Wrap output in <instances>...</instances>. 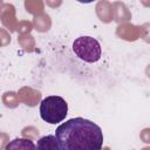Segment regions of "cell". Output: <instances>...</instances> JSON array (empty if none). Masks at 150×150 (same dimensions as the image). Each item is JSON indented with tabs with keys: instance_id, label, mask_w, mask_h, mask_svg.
<instances>
[{
	"instance_id": "obj_1",
	"label": "cell",
	"mask_w": 150,
	"mask_h": 150,
	"mask_svg": "<svg viewBox=\"0 0 150 150\" xmlns=\"http://www.w3.org/2000/svg\"><path fill=\"white\" fill-rule=\"evenodd\" d=\"M55 136L61 150H100L103 144L102 129L83 117H75L63 122L56 128Z\"/></svg>"
},
{
	"instance_id": "obj_4",
	"label": "cell",
	"mask_w": 150,
	"mask_h": 150,
	"mask_svg": "<svg viewBox=\"0 0 150 150\" xmlns=\"http://www.w3.org/2000/svg\"><path fill=\"white\" fill-rule=\"evenodd\" d=\"M36 148L41 149V150H56V149H60L59 148V143H57V138L54 135H47V136L41 137L36 143Z\"/></svg>"
},
{
	"instance_id": "obj_3",
	"label": "cell",
	"mask_w": 150,
	"mask_h": 150,
	"mask_svg": "<svg viewBox=\"0 0 150 150\" xmlns=\"http://www.w3.org/2000/svg\"><path fill=\"white\" fill-rule=\"evenodd\" d=\"M73 52L84 62L95 63L101 59L102 49L100 42L93 36H79L73 42Z\"/></svg>"
},
{
	"instance_id": "obj_6",
	"label": "cell",
	"mask_w": 150,
	"mask_h": 150,
	"mask_svg": "<svg viewBox=\"0 0 150 150\" xmlns=\"http://www.w3.org/2000/svg\"><path fill=\"white\" fill-rule=\"evenodd\" d=\"M76 1H79L81 4H90V2H94L95 0H76Z\"/></svg>"
},
{
	"instance_id": "obj_2",
	"label": "cell",
	"mask_w": 150,
	"mask_h": 150,
	"mask_svg": "<svg viewBox=\"0 0 150 150\" xmlns=\"http://www.w3.org/2000/svg\"><path fill=\"white\" fill-rule=\"evenodd\" d=\"M68 114V104L61 96L52 95L41 101L40 116L49 124H57L62 122Z\"/></svg>"
},
{
	"instance_id": "obj_5",
	"label": "cell",
	"mask_w": 150,
	"mask_h": 150,
	"mask_svg": "<svg viewBox=\"0 0 150 150\" xmlns=\"http://www.w3.org/2000/svg\"><path fill=\"white\" fill-rule=\"evenodd\" d=\"M34 148H36V145L30 139H25V138L13 139L11 143L6 145V149H34Z\"/></svg>"
}]
</instances>
